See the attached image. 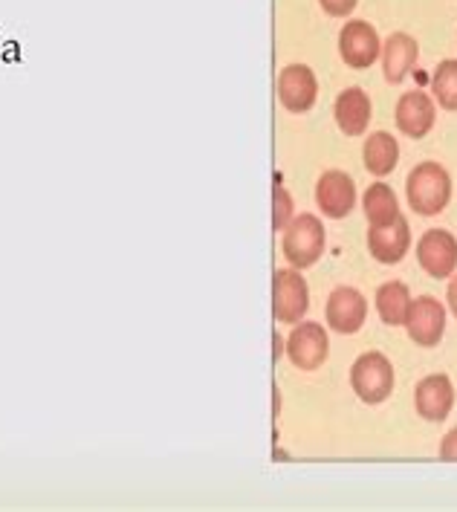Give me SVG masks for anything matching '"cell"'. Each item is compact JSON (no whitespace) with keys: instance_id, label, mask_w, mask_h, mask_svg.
<instances>
[{"instance_id":"7","label":"cell","mask_w":457,"mask_h":512,"mask_svg":"<svg viewBox=\"0 0 457 512\" xmlns=\"http://www.w3.org/2000/svg\"><path fill=\"white\" fill-rule=\"evenodd\" d=\"M324 316H327L330 330H336L342 336H353L362 330V324L368 322V301L353 287H336L327 298Z\"/></svg>"},{"instance_id":"17","label":"cell","mask_w":457,"mask_h":512,"mask_svg":"<svg viewBox=\"0 0 457 512\" xmlns=\"http://www.w3.org/2000/svg\"><path fill=\"white\" fill-rule=\"evenodd\" d=\"M362 160H365V168L374 174V177H385L397 168L400 162V145L397 139L385 131H377L365 139V148H362Z\"/></svg>"},{"instance_id":"24","label":"cell","mask_w":457,"mask_h":512,"mask_svg":"<svg viewBox=\"0 0 457 512\" xmlns=\"http://www.w3.org/2000/svg\"><path fill=\"white\" fill-rule=\"evenodd\" d=\"M446 301H449V310H452V316L457 319V275L449 281V290H446Z\"/></svg>"},{"instance_id":"8","label":"cell","mask_w":457,"mask_h":512,"mask_svg":"<svg viewBox=\"0 0 457 512\" xmlns=\"http://www.w3.org/2000/svg\"><path fill=\"white\" fill-rule=\"evenodd\" d=\"M382 53L377 29L368 21H350L339 32V55L353 70H368Z\"/></svg>"},{"instance_id":"19","label":"cell","mask_w":457,"mask_h":512,"mask_svg":"<svg viewBox=\"0 0 457 512\" xmlns=\"http://www.w3.org/2000/svg\"><path fill=\"white\" fill-rule=\"evenodd\" d=\"M362 212H365L371 226H385V223H391L394 217H400L397 194L391 191V186H385V183L368 186L365 197H362Z\"/></svg>"},{"instance_id":"16","label":"cell","mask_w":457,"mask_h":512,"mask_svg":"<svg viewBox=\"0 0 457 512\" xmlns=\"http://www.w3.org/2000/svg\"><path fill=\"white\" fill-rule=\"evenodd\" d=\"M417 41L405 32H394L385 47H382V70H385V81L400 84V81L411 73L414 61H417Z\"/></svg>"},{"instance_id":"1","label":"cell","mask_w":457,"mask_h":512,"mask_svg":"<svg viewBox=\"0 0 457 512\" xmlns=\"http://www.w3.org/2000/svg\"><path fill=\"white\" fill-rule=\"evenodd\" d=\"M405 197H408V206L417 215H440L449 206V200H452V177H449V171L443 165H437V162L414 165V171L405 180Z\"/></svg>"},{"instance_id":"14","label":"cell","mask_w":457,"mask_h":512,"mask_svg":"<svg viewBox=\"0 0 457 512\" xmlns=\"http://www.w3.org/2000/svg\"><path fill=\"white\" fill-rule=\"evenodd\" d=\"M333 116H336V125L345 136H362L368 131V122H371V99L362 87H348L345 93L336 96V105H333Z\"/></svg>"},{"instance_id":"6","label":"cell","mask_w":457,"mask_h":512,"mask_svg":"<svg viewBox=\"0 0 457 512\" xmlns=\"http://www.w3.org/2000/svg\"><path fill=\"white\" fill-rule=\"evenodd\" d=\"M405 330L414 345L434 348L446 333V307L434 296L414 298L405 316Z\"/></svg>"},{"instance_id":"22","label":"cell","mask_w":457,"mask_h":512,"mask_svg":"<svg viewBox=\"0 0 457 512\" xmlns=\"http://www.w3.org/2000/svg\"><path fill=\"white\" fill-rule=\"evenodd\" d=\"M322 3V9L327 15H333V18H345L350 15L353 9H356V3L359 0H319Z\"/></svg>"},{"instance_id":"10","label":"cell","mask_w":457,"mask_h":512,"mask_svg":"<svg viewBox=\"0 0 457 512\" xmlns=\"http://www.w3.org/2000/svg\"><path fill=\"white\" fill-rule=\"evenodd\" d=\"M319 81L307 64H290L278 76V99L290 113H307L316 105Z\"/></svg>"},{"instance_id":"5","label":"cell","mask_w":457,"mask_h":512,"mask_svg":"<svg viewBox=\"0 0 457 512\" xmlns=\"http://www.w3.org/2000/svg\"><path fill=\"white\" fill-rule=\"evenodd\" d=\"M310 307V290L298 270H275L272 275V313L281 324H298Z\"/></svg>"},{"instance_id":"21","label":"cell","mask_w":457,"mask_h":512,"mask_svg":"<svg viewBox=\"0 0 457 512\" xmlns=\"http://www.w3.org/2000/svg\"><path fill=\"white\" fill-rule=\"evenodd\" d=\"M293 197H290V191L284 189L281 183H275L272 186V226H275V232H284V226L293 220Z\"/></svg>"},{"instance_id":"9","label":"cell","mask_w":457,"mask_h":512,"mask_svg":"<svg viewBox=\"0 0 457 512\" xmlns=\"http://www.w3.org/2000/svg\"><path fill=\"white\" fill-rule=\"evenodd\" d=\"M417 261L431 278H449L457 270V241L446 229H429L417 241Z\"/></svg>"},{"instance_id":"18","label":"cell","mask_w":457,"mask_h":512,"mask_svg":"<svg viewBox=\"0 0 457 512\" xmlns=\"http://www.w3.org/2000/svg\"><path fill=\"white\" fill-rule=\"evenodd\" d=\"M408 307H411V293L403 281H388L377 290V313L388 327L405 324Z\"/></svg>"},{"instance_id":"11","label":"cell","mask_w":457,"mask_h":512,"mask_svg":"<svg viewBox=\"0 0 457 512\" xmlns=\"http://www.w3.org/2000/svg\"><path fill=\"white\" fill-rule=\"evenodd\" d=\"M455 405V385L446 374H431L420 379L414 391V408L426 423H443Z\"/></svg>"},{"instance_id":"4","label":"cell","mask_w":457,"mask_h":512,"mask_svg":"<svg viewBox=\"0 0 457 512\" xmlns=\"http://www.w3.org/2000/svg\"><path fill=\"white\" fill-rule=\"evenodd\" d=\"M284 353L298 371H319L330 356L327 330L319 322H298L284 342Z\"/></svg>"},{"instance_id":"20","label":"cell","mask_w":457,"mask_h":512,"mask_svg":"<svg viewBox=\"0 0 457 512\" xmlns=\"http://www.w3.org/2000/svg\"><path fill=\"white\" fill-rule=\"evenodd\" d=\"M431 93L437 99V105L443 110H457V61L446 58L437 64L434 76H431Z\"/></svg>"},{"instance_id":"25","label":"cell","mask_w":457,"mask_h":512,"mask_svg":"<svg viewBox=\"0 0 457 512\" xmlns=\"http://www.w3.org/2000/svg\"><path fill=\"white\" fill-rule=\"evenodd\" d=\"M281 353H284V339L275 333V336H272V356H275V359H281Z\"/></svg>"},{"instance_id":"3","label":"cell","mask_w":457,"mask_h":512,"mask_svg":"<svg viewBox=\"0 0 457 512\" xmlns=\"http://www.w3.org/2000/svg\"><path fill=\"white\" fill-rule=\"evenodd\" d=\"M350 388L368 405L385 403L394 391V368L382 353H362L350 368Z\"/></svg>"},{"instance_id":"13","label":"cell","mask_w":457,"mask_h":512,"mask_svg":"<svg viewBox=\"0 0 457 512\" xmlns=\"http://www.w3.org/2000/svg\"><path fill=\"white\" fill-rule=\"evenodd\" d=\"M408 246H411V232H408V220L403 215L394 217L385 226H371V232H368V252L379 264H400Z\"/></svg>"},{"instance_id":"15","label":"cell","mask_w":457,"mask_h":512,"mask_svg":"<svg viewBox=\"0 0 457 512\" xmlns=\"http://www.w3.org/2000/svg\"><path fill=\"white\" fill-rule=\"evenodd\" d=\"M397 128L411 139H423L434 128V102L431 96L414 90V93H403L397 102Z\"/></svg>"},{"instance_id":"2","label":"cell","mask_w":457,"mask_h":512,"mask_svg":"<svg viewBox=\"0 0 457 512\" xmlns=\"http://www.w3.org/2000/svg\"><path fill=\"white\" fill-rule=\"evenodd\" d=\"M284 258L293 270L313 267L324 252V226L316 215H298L284 226Z\"/></svg>"},{"instance_id":"23","label":"cell","mask_w":457,"mask_h":512,"mask_svg":"<svg viewBox=\"0 0 457 512\" xmlns=\"http://www.w3.org/2000/svg\"><path fill=\"white\" fill-rule=\"evenodd\" d=\"M440 458L457 460V429H452V432L440 440Z\"/></svg>"},{"instance_id":"12","label":"cell","mask_w":457,"mask_h":512,"mask_svg":"<svg viewBox=\"0 0 457 512\" xmlns=\"http://www.w3.org/2000/svg\"><path fill=\"white\" fill-rule=\"evenodd\" d=\"M316 206L324 217L342 220L356 206V186L345 171H324L316 183Z\"/></svg>"}]
</instances>
